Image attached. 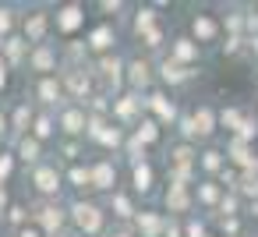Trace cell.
<instances>
[{
  "instance_id": "45",
  "label": "cell",
  "mask_w": 258,
  "mask_h": 237,
  "mask_svg": "<svg viewBox=\"0 0 258 237\" xmlns=\"http://www.w3.org/2000/svg\"><path fill=\"white\" fill-rule=\"evenodd\" d=\"M22 237H39V230H22Z\"/></svg>"
},
{
  "instance_id": "10",
  "label": "cell",
  "mask_w": 258,
  "mask_h": 237,
  "mask_svg": "<svg viewBox=\"0 0 258 237\" xmlns=\"http://www.w3.org/2000/svg\"><path fill=\"white\" fill-rule=\"evenodd\" d=\"M120 71H124V64H120L117 57H103V61H99V75H103L110 85H120V78H124Z\"/></svg>"
},
{
  "instance_id": "11",
  "label": "cell",
  "mask_w": 258,
  "mask_h": 237,
  "mask_svg": "<svg viewBox=\"0 0 258 237\" xmlns=\"http://www.w3.org/2000/svg\"><path fill=\"white\" fill-rule=\"evenodd\" d=\"M46 22H50V18H46L43 11H32V18H25V36H29V39H43V36H46Z\"/></svg>"
},
{
  "instance_id": "4",
  "label": "cell",
  "mask_w": 258,
  "mask_h": 237,
  "mask_svg": "<svg viewBox=\"0 0 258 237\" xmlns=\"http://www.w3.org/2000/svg\"><path fill=\"white\" fill-rule=\"evenodd\" d=\"M113 181H117V170H113V163H96L92 170H89V184L92 188H113Z\"/></svg>"
},
{
  "instance_id": "46",
  "label": "cell",
  "mask_w": 258,
  "mask_h": 237,
  "mask_svg": "<svg viewBox=\"0 0 258 237\" xmlns=\"http://www.w3.org/2000/svg\"><path fill=\"white\" fill-rule=\"evenodd\" d=\"M110 237H131V233H127V230H117V233H110Z\"/></svg>"
},
{
  "instance_id": "42",
  "label": "cell",
  "mask_w": 258,
  "mask_h": 237,
  "mask_svg": "<svg viewBox=\"0 0 258 237\" xmlns=\"http://www.w3.org/2000/svg\"><path fill=\"white\" fill-rule=\"evenodd\" d=\"M237 46H240V39H237V36H233V39H226V43H223V50H226V53H237Z\"/></svg>"
},
{
  "instance_id": "6",
  "label": "cell",
  "mask_w": 258,
  "mask_h": 237,
  "mask_svg": "<svg viewBox=\"0 0 258 237\" xmlns=\"http://www.w3.org/2000/svg\"><path fill=\"white\" fill-rule=\"evenodd\" d=\"M29 64H32V71H53V64H57V53H53L46 43H39V46L29 53Z\"/></svg>"
},
{
  "instance_id": "38",
  "label": "cell",
  "mask_w": 258,
  "mask_h": 237,
  "mask_svg": "<svg viewBox=\"0 0 258 237\" xmlns=\"http://www.w3.org/2000/svg\"><path fill=\"white\" fill-rule=\"evenodd\" d=\"M25 124H29V106H18V113H15V128L25 131Z\"/></svg>"
},
{
  "instance_id": "32",
  "label": "cell",
  "mask_w": 258,
  "mask_h": 237,
  "mask_svg": "<svg viewBox=\"0 0 258 237\" xmlns=\"http://www.w3.org/2000/svg\"><path fill=\"white\" fill-rule=\"evenodd\" d=\"M113 209H117V216H120V219H127V216L135 212V209H131V202H127L124 195H113Z\"/></svg>"
},
{
  "instance_id": "36",
  "label": "cell",
  "mask_w": 258,
  "mask_h": 237,
  "mask_svg": "<svg viewBox=\"0 0 258 237\" xmlns=\"http://www.w3.org/2000/svg\"><path fill=\"white\" fill-rule=\"evenodd\" d=\"M71 184H75V188H85V184H89V170L75 166V170H71Z\"/></svg>"
},
{
  "instance_id": "17",
  "label": "cell",
  "mask_w": 258,
  "mask_h": 237,
  "mask_svg": "<svg viewBox=\"0 0 258 237\" xmlns=\"http://www.w3.org/2000/svg\"><path fill=\"white\" fill-rule=\"evenodd\" d=\"M135 110H138V99H135V96H120V99H113V117H117V121H131Z\"/></svg>"
},
{
  "instance_id": "13",
  "label": "cell",
  "mask_w": 258,
  "mask_h": 237,
  "mask_svg": "<svg viewBox=\"0 0 258 237\" xmlns=\"http://www.w3.org/2000/svg\"><path fill=\"white\" fill-rule=\"evenodd\" d=\"M195 57H198V46H195L191 39H177V43H173V64L184 68V64L195 61Z\"/></svg>"
},
{
  "instance_id": "34",
  "label": "cell",
  "mask_w": 258,
  "mask_h": 237,
  "mask_svg": "<svg viewBox=\"0 0 258 237\" xmlns=\"http://www.w3.org/2000/svg\"><path fill=\"white\" fill-rule=\"evenodd\" d=\"M50 131H53L50 117H39V121H36V142H39V138H50Z\"/></svg>"
},
{
  "instance_id": "28",
  "label": "cell",
  "mask_w": 258,
  "mask_h": 237,
  "mask_svg": "<svg viewBox=\"0 0 258 237\" xmlns=\"http://www.w3.org/2000/svg\"><path fill=\"white\" fill-rule=\"evenodd\" d=\"M202 166H205V170H219V166H223V152H216V149L202 152Z\"/></svg>"
},
{
  "instance_id": "44",
  "label": "cell",
  "mask_w": 258,
  "mask_h": 237,
  "mask_svg": "<svg viewBox=\"0 0 258 237\" xmlns=\"http://www.w3.org/2000/svg\"><path fill=\"white\" fill-rule=\"evenodd\" d=\"M4 85H8V64L0 61V89H4Z\"/></svg>"
},
{
  "instance_id": "33",
  "label": "cell",
  "mask_w": 258,
  "mask_h": 237,
  "mask_svg": "<svg viewBox=\"0 0 258 237\" xmlns=\"http://www.w3.org/2000/svg\"><path fill=\"white\" fill-rule=\"evenodd\" d=\"M11 25H15L11 8H0V36H8V32H11Z\"/></svg>"
},
{
  "instance_id": "23",
  "label": "cell",
  "mask_w": 258,
  "mask_h": 237,
  "mask_svg": "<svg viewBox=\"0 0 258 237\" xmlns=\"http://www.w3.org/2000/svg\"><path fill=\"white\" fill-rule=\"evenodd\" d=\"M39 99H43V103H57V99H60L57 78H43V82H39Z\"/></svg>"
},
{
  "instance_id": "9",
  "label": "cell",
  "mask_w": 258,
  "mask_h": 237,
  "mask_svg": "<svg viewBox=\"0 0 258 237\" xmlns=\"http://www.w3.org/2000/svg\"><path fill=\"white\" fill-rule=\"evenodd\" d=\"M60 124H64V131H68V135H82V131H85V110H82V106L64 110Z\"/></svg>"
},
{
  "instance_id": "21",
  "label": "cell",
  "mask_w": 258,
  "mask_h": 237,
  "mask_svg": "<svg viewBox=\"0 0 258 237\" xmlns=\"http://www.w3.org/2000/svg\"><path fill=\"white\" fill-rule=\"evenodd\" d=\"M156 138H159L156 121H142V124H138V131H135V142H138V145H149V142H156Z\"/></svg>"
},
{
  "instance_id": "1",
  "label": "cell",
  "mask_w": 258,
  "mask_h": 237,
  "mask_svg": "<svg viewBox=\"0 0 258 237\" xmlns=\"http://www.w3.org/2000/svg\"><path fill=\"white\" fill-rule=\"evenodd\" d=\"M71 216H75V223H78L82 233H96L103 226V209L92 205V202H75L71 205Z\"/></svg>"
},
{
  "instance_id": "8",
  "label": "cell",
  "mask_w": 258,
  "mask_h": 237,
  "mask_svg": "<svg viewBox=\"0 0 258 237\" xmlns=\"http://www.w3.org/2000/svg\"><path fill=\"white\" fill-rule=\"evenodd\" d=\"M68 89L78 96V99H85L89 96V89H92V82H89V75H85V68H71V75H68Z\"/></svg>"
},
{
  "instance_id": "19",
  "label": "cell",
  "mask_w": 258,
  "mask_h": 237,
  "mask_svg": "<svg viewBox=\"0 0 258 237\" xmlns=\"http://www.w3.org/2000/svg\"><path fill=\"white\" fill-rule=\"evenodd\" d=\"M89 46H92V50H110V46H113V29H110V25H99V29L89 36Z\"/></svg>"
},
{
  "instance_id": "12",
  "label": "cell",
  "mask_w": 258,
  "mask_h": 237,
  "mask_svg": "<svg viewBox=\"0 0 258 237\" xmlns=\"http://www.w3.org/2000/svg\"><path fill=\"white\" fill-rule=\"evenodd\" d=\"M216 32H219V25H216L209 15H198V18H195V36H198V43L216 39Z\"/></svg>"
},
{
  "instance_id": "43",
  "label": "cell",
  "mask_w": 258,
  "mask_h": 237,
  "mask_svg": "<svg viewBox=\"0 0 258 237\" xmlns=\"http://www.w3.org/2000/svg\"><path fill=\"white\" fill-rule=\"evenodd\" d=\"M223 230H226V233H237V219H233V216H230V219H223Z\"/></svg>"
},
{
  "instance_id": "2",
  "label": "cell",
  "mask_w": 258,
  "mask_h": 237,
  "mask_svg": "<svg viewBox=\"0 0 258 237\" xmlns=\"http://www.w3.org/2000/svg\"><path fill=\"white\" fill-rule=\"evenodd\" d=\"M216 131V113L209 106H202L195 117H187V138H209Z\"/></svg>"
},
{
  "instance_id": "48",
  "label": "cell",
  "mask_w": 258,
  "mask_h": 237,
  "mask_svg": "<svg viewBox=\"0 0 258 237\" xmlns=\"http://www.w3.org/2000/svg\"><path fill=\"white\" fill-rule=\"evenodd\" d=\"M4 202H8V195H4V188H0V205H4Z\"/></svg>"
},
{
  "instance_id": "14",
  "label": "cell",
  "mask_w": 258,
  "mask_h": 237,
  "mask_svg": "<svg viewBox=\"0 0 258 237\" xmlns=\"http://www.w3.org/2000/svg\"><path fill=\"white\" fill-rule=\"evenodd\" d=\"M166 205H170V212H184V209L191 205L187 188H173V184H170V191H166Z\"/></svg>"
},
{
  "instance_id": "31",
  "label": "cell",
  "mask_w": 258,
  "mask_h": 237,
  "mask_svg": "<svg viewBox=\"0 0 258 237\" xmlns=\"http://www.w3.org/2000/svg\"><path fill=\"white\" fill-rule=\"evenodd\" d=\"M96 138H99L103 145H120V131H117V128H103Z\"/></svg>"
},
{
  "instance_id": "37",
  "label": "cell",
  "mask_w": 258,
  "mask_h": 237,
  "mask_svg": "<svg viewBox=\"0 0 258 237\" xmlns=\"http://www.w3.org/2000/svg\"><path fill=\"white\" fill-rule=\"evenodd\" d=\"M11 170H15V159H11V156H0V181H8Z\"/></svg>"
},
{
  "instance_id": "27",
  "label": "cell",
  "mask_w": 258,
  "mask_h": 237,
  "mask_svg": "<svg viewBox=\"0 0 258 237\" xmlns=\"http://www.w3.org/2000/svg\"><path fill=\"white\" fill-rule=\"evenodd\" d=\"M18 152H22V159H39V142L36 138H22Z\"/></svg>"
},
{
  "instance_id": "40",
  "label": "cell",
  "mask_w": 258,
  "mask_h": 237,
  "mask_svg": "<svg viewBox=\"0 0 258 237\" xmlns=\"http://www.w3.org/2000/svg\"><path fill=\"white\" fill-rule=\"evenodd\" d=\"M187 237H205V226L191 219V223H187Z\"/></svg>"
},
{
  "instance_id": "35",
  "label": "cell",
  "mask_w": 258,
  "mask_h": 237,
  "mask_svg": "<svg viewBox=\"0 0 258 237\" xmlns=\"http://www.w3.org/2000/svg\"><path fill=\"white\" fill-rule=\"evenodd\" d=\"M198 198H202V202H209V205H212V202H216V198H219V191H216V184H202V188H198Z\"/></svg>"
},
{
  "instance_id": "20",
  "label": "cell",
  "mask_w": 258,
  "mask_h": 237,
  "mask_svg": "<svg viewBox=\"0 0 258 237\" xmlns=\"http://www.w3.org/2000/svg\"><path fill=\"white\" fill-rule=\"evenodd\" d=\"M0 46H4V53H8V61H4V64H18V61L25 57V43H22V39H15V36H8Z\"/></svg>"
},
{
  "instance_id": "49",
  "label": "cell",
  "mask_w": 258,
  "mask_h": 237,
  "mask_svg": "<svg viewBox=\"0 0 258 237\" xmlns=\"http://www.w3.org/2000/svg\"><path fill=\"white\" fill-rule=\"evenodd\" d=\"M53 237H68V233H53Z\"/></svg>"
},
{
  "instance_id": "18",
  "label": "cell",
  "mask_w": 258,
  "mask_h": 237,
  "mask_svg": "<svg viewBox=\"0 0 258 237\" xmlns=\"http://www.w3.org/2000/svg\"><path fill=\"white\" fill-rule=\"evenodd\" d=\"M149 106H152V110L159 113V121H173V117H177L173 103H170L166 96H159V92H152V96H149Z\"/></svg>"
},
{
  "instance_id": "26",
  "label": "cell",
  "mask_w": 258,
  "mask_h": 237,
  "mask_svg": "<svg viewBox=\"0 0 258 237\" xmlns=\"http://www.w3.org/2000/svg\"><path fill=\"white\" fill-rule=\"evenodd\" d=\"M152 22H156V11H152V8H142V11L135 15V32H149Z\"/></svg>"
},
{
  "instance_id": "25",
  "label": "cell",
  "mask_w": 258,
  "mask_h": 237,
  "mask_svg": "<svg viewBox=\"0 0 258 237\" xmlns=\"http://www.w3.org/2000/svg\"><path fill=\"white\" fill-rule=\"evenodd\" d=\"M138 230H142L145 237H156V233H159V216H152V212H142V216H138Z\"/></svg>"
},
{
  "instance_id": "3",
  "label": "cell",
  "mask_w": 258,
  "mask_h": 237,
  "mask_svg": "<svg viewBox=\"0 0 258 237\" xmlns=\"http://www.w3.org/2000/svg\"><path fill=\"white\" fill-rule=\"evenodd\" d=\"M82 22H85V15H82L78 4H68V8L57 11V29H60V32H75Z\"/></svg>"
},
{
  "instance_id": "22",
  "label": "cell",
  "mask_w": 258,
  "mask_h": 237,
  "mask_svg": "<svg viewBox=\"0 0 258 237\" xmlns=\"http://www.w3.org/2000/svg\"><path fill=\"white\" fill-rule=\"evenodd\" d=\"M191 71L187 68H180V64H173V61H166L163 64V82H170V85H177V82H184Z\"/></svg>"
},
{
  "instance_id": "29",
  "label": "cell",
  "mask_w": 258,
  "mask_h": 237,
  "mask_svg": "<svg viewBox=\"0 0 258 237\" xmlns=\"http://www.w3.org/2000/svg\"><path fill=\"white\" fill-rule=\"evenodd\" d=\"M219 121H223V124H226L230 131H237L244 117H240V110H223V113H219Z\"/></svg>"
},
{
  "instance_id": "30",
  "label": "cell",
  "mask_w": 258,
  "mask_h": 237,
  "mask_svg": "<svg viewBox=\"0 0 258 237\" xmlns=\"http://www.w3.org/2000/svg\"><path fill=\"white\" fill-rule=\"evenodd\" d=\"M240 195H247V198H254V195H258V177H251V173H244V177H240Z\"/></svg>"
},
{
  "instance_id": "39",
  "label": "cell",
  "mask_w": 258,
  "mask_h": 237,
  "mask_svg": "<svg viewBox=\"0 0 258 237\" xmlns=\"http://www.w3.org/2000/svg\"><path fill=\"white\" fill-rule=\"evenodd\" d=\"M159 43H163V32L159 29H149L145 32V46H159Z\"/></svg>"
},
{
  "instance_id": "7",
  "label": "cell",
  "mask_w": 258,
  "mask_h": 237,
  "mask_svg": "<svg viewBox=\"0 0 258 237\" xmlns=\"http://www.w3.org/2000/svg\"><path fill=\"white\" fill-rule=\"evenodd\" d=\"M36 188H39L43 195H53V191L60 188V173H57L53 166H39V170H36Z\"/></svg>"
},
{
  "instance_id": "5",
  "label": "cell",
  "mask_w": 258,
  "mask_h": 237,
  "mask_svg": "<svg viewBox=\"0 0 258 237\" xmlns=\"http://www.w3.org/2000/svg\"><path fill=\"white\" fill-rule=\"evenodd\" d=\"M230 159H233L237 166H244V170L258 166V156H254V152H251V145H247V142H240V138H233V142H230Z\"/></svg>"
},
{
  "instance_id": "41",
  "label": "cell",
  "mask_w": 258,
  "mask_h": 237,
  "mask_svg": "<svg viewBox=\"0 0 258 237\" xmlns=\"http://www.w3.org/2000/svg\"><path fill=\"white\" fill-rule=\"evenodd\" d=\"M223 212L233 216V212H237V198H223Z\"/></svg>"
},
{
  "instance_id": "15",
  "label": "cell",
  "mask_w": 258,
  "mask_h": 237,
  "mask_svg": "<svg viewBox=\"0 0 258 237\" xmlns=\"http://www.w3.org/2000/svg\"><path fill=\"white\" fill-rule=\"evenodd\" d=\"M39 223H43L50 233H57V230H60V223H64V209H60V205H46V209L39 212Z\"/></svg>"
},
{
  "instance_id": "47",
  "label": "cell",
  "mask_w": 258,
  "mask_h": 237,
  "mask_svg": "<svg viewBox=\"0 0 258 237\" xmlns=\"http://www.w3.org/2000/svg\"><path fill=\"white\" fill-rule=\"evenodd\" d=\"M251 50H254V53H258V36H254V39H251Z\"/></svg>"
},
{
  "instance_id": "16",
  "label": "cell",
  "mask_w": 258,
  "mask_h": 237,
  "mask_svg": "<svg viewBox=\"0 0 258 237\" xmlns=\"http://www.w3.org/2000/svg\"><path fill=\"white\" fill-rule=\"evenodd\" d=\"M149 64L145 61H135V64H127V82L135 85V89H142V85H149Z\"/></svg>"
},
{
  "instance_id": "24",
  "label": "cell",
  "mask_w": 258,
  "mask_h": 237,
  "mask_svg": "<svg viewBox=\"0 0 258 237\" xmlns=\"http://www.w3.org/2000/svg\"><path fill=\"white\" fill-rule=\"evenodd\" d=\"M135 188L138 191H149L152 188V166L149 163H135Z\"/></svg>"
}]
</instances>
